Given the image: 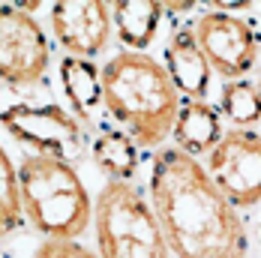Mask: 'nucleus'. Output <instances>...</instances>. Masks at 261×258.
<instances>
[{
  "label": "nucleus",
  "mask_w": 261,
  "mask_h": 258,
  "mask_svg": "<svg viewBox=\"0 0 261 258\" xmlns=\"http://www.w3.org/2000/svg\"><path fill=\"white\" fill-rule=\"evenodd\" d=\"M150 198L177 258H246L243 219L195 156L177 147L159 150L150 168Z\"/></svg>",
  "instance_id": "f257e3e1"
},
{
  "label": "nucleus",
  "mask_w": 261,
  "mask_h": 258,
  "mask_svg": "<svg viewBox=\"0 0 261 258\" xmlns=\"http://www.w3.org/2000/svg\"><path fill=\"white\" fill-rule=\"evenodd\" d=\"M102 102L138 147H159L180 111L165 66L144 51H120L105 63Z\"/></svg>",
  "instance_id": "f03ea898"
},
{
  "label": "nucleus",
  "mask_w": 261,
  "mask_h": 258,
  "mask_svg": "<svg viewBox=\"0 0 261 258\" xmlns=\"http://www.w3.org/2000/svg\"><path fill=\"white\" fill-rule=\"evenodd\" d=\"M21 207L36 231L48 240H75L90 216V192L69 162L51 156H24L18 165Z\"/></svg>",
  "instance_id": "7ed1b4c3"
},
{
  "label": "nucleus",
  "mask_w": 261,
  "mask_h": 258,
  "mask_svg": "<svg viewBox=\"0 0 261 258\" xmlns=\"http://www.w3.org/2000/svg\"><path fill=\"white\" fill-rule=\"evenodd\" d=\"M99 258H168V243L153 207L123 180H108L96 198Z\"/></svg>",
  "instance_id": "20e7f679"
},
{
  "label": "nucleus",
  "mask_w": 261,
  "mask_h": 258,
  "mask_svg": "<svg viewBox=\"0 0 261 258\" xmlns=\"http://www.w3.org/2000/svg\"><path fill=\"white\" fill-rule=\"evenodd\" d=\"M0 123L18 144L39 150V156H51L69 165L84 156V132L79 120L60 105H9L0 114Z\"/></svg>",
  "instance_id": "39448f33"
},
{
  "label": "nucleus",
  "mask_w": 261,
  "mask_h": 258,
  "mask_svg": "<svg viewBox=\"0 0 261 258\" xmlns=\"http://www.w3.org/2000/svg\"><path fill=\"white\" fill-rule=\"evenodd\" d=\"M207 174L234 207L261 201V135L252 129L225 132L207 156Z\"/></svg>",
  "instance_id": "423d86ee"
},
{
  "label": "nucleus",
  "mask_w": 261,
  "mask_h": 258,
  "mask_svg": "<svg viewBox=\"0 0 261 258\" xmlns=\"http://www.w3.org/2000/svg\"><path fill=\"white\" fill-rule=\"evenodd\" d=\"M192 33L201 54L207 57L210 69L228 81H240L258 60V36L252 24L231 12L210 9L195 21Z\"/></svg>",
  "instance_id": "0eeeda50"
},
{
  "label": "nucleus",
  "mask_w": 261,
  "mask_h": 258,
  "mask_svg": "<svg viewBox=\"0 0 261 258\" xmlns=\"http://www.w3.org/2000/svg\"><path fill=\"white\" fill-rule=\"evenodd\" d=\"M48 69V39L24 9L0 6V78L24 87L36 84Z\"/></svg>",
  "instance_id": "6e6552de"
},
{
  "label": "nucleus",
  "mask_w": 261,
  "mask_h": 258,
  "mask_svg": "<svg viewBox=\"0 0 261 258\" xmlns=\"http://www.w3.org/2000/svg\"><path fill=\"white\" fill-rule=\"evenodd\" d=\"M51 30L57 42L69 54H81L84 60L99 54L111 33V3H54Z\"/></svg>",
  "instance_id": "1a4fd4ad"
},
{
  "label": "nucleus",
  "mask_w": 261,
  "mask_h": 258,
  "mask_svg": "<svg viewBox=\"0 0 261 258\" xmlns=\"http://www.w3.org/2000/svg\"><path fill=\"white\" fill-rule=\"evenodd\" d=\"M165 72L186 99L204 102L210 90V63L201 54L192 27H177L165 45Z\"/></svg>",
  "instance_id": "9d476101"
},
{
  "label": "nucleus",
  "mask_w": 261,
  "mask_h": 258,
  "mask_svg": "<svg viewBox=\"0 0 261 258\" xmlns=\"http://www.w3.org/2000/svg\"><path fill=\"white\" fill-rule=\"evenodd\" d=\"M171 135L177 141V150H183V153H189V156L207 153V150H213V144L222 138L219 111L207 102L186 99V102H180V111H177Z\"/></svg>",
  "instance_id": "9b49d317"
},
{
  "label": "nucleus",
  "mask_w": 261,
  "mask_h": 258,
  "mask_svg": "<svg viewBox=\"0 0 261 258\" xmlns=\"http://www.w3.org/2000/svg\"><path fill=\"white\" fill-rule=\"evenodd\" d=\"M162 3L150 0H120L111 3V21L117 27V36L123 39V45H129V51H144L162 21Z\"/></svg>",
  "instance_id": "f8f14e48"
},
{
  "label": "nucleus",
  "mask_w": 261,
  "mask_h": 258,
  "mask_svg": "<svg viewBox=\"0 0 261 258\" xmlns=\"http://www.w3.org/2000/svg\"><path fill=\"white\" fill-rule=\"evenodd\" d=\"M60 81H63L66 99L81 117H90L96 105L102 102V72L96 69V63L84 57H66L60 63Z\"/></svg>",
  "instance_id": "ddd939ff"
},
{
  "label": "nucleus",
  "mask_w": 261,
  "mask_h": 258,
  "mask_svg": "<svg viewBox=\"0 0 261 258\" xmlns=\"http://www.w3.org/2000/svg\"><path fill=\"white\" fill-rule=\"evenodd\" d=\"M93 162L102 168L111 180H132L138 171V144L126 132L117 129H102L93 138Z\"/></svg>",
  "instance_id": "4468645a"
},
{
  "label": "nucleus",
  "mask_w": 261,
  "mask_h": 258,
  "mask_svg": "<svg viewBox=\"0 0 261 258\" xmlns=\"http://www.w3.org/2000/svg\"><path fill=\"white\" fill-rule=\"evenodd\" d=\"M222 111L228 114V120L237 123V129L252 126L261 120V93L258 84L249 81H228L222 90Z\"/></svg>",
  "instance_id": "2eb2a0df"
},
{
  "label": "nucleus",
  "mask_w": 261,
  "mask_h": 258,
  "mask_svg": "<svg viewBox=\"0 0 261 258\" xmlns=\"http://www.w3.org/2000/svg\"><path fill=\"white\" fill-rule=\"evenodd\" d=\"M21 186H18V168L9 162L6 150L0 147V237L15 231L21 225Z\"/></svg>",
  "instance_id": "dca6fc26"
},
{
  "label": "nucleus",
  "mask_w": 261,
  "mask_h": 258,
  "mask_svg": "<svg viewBox=\"0 0 261 258\" xmlns=\"http://www.w3.org/2000/svg\"><path fill=\"white\" fill-rule=\"evenodd\" d=\"M33 258H99L79 240H42Z\"/></svg>",
  "instance_id": "f3484780"
},
{
  "label": "nucleus",
  "mask_w": 261,
  "mask_h": 258,
  "mask_svg": "<svg viewBox=\"0 0 261 258\" xmlns=\"http://www.w3.org/2000/svg\"><path fill=\"white\" fill-rule=\"evenodd\" d=\"M258 93H261V81H258Z\"/></svg>",
  "instance_id": "a211bd4d"
}]
</instances>
